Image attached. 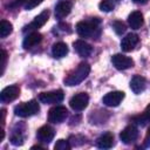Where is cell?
Returning a JSON list of instances; mask_svg holds the SVG:
<instances>
[{
    "label": "cell",
    "mask_w": 150,
    "mask_h": 150,
    "mask_svg": "<svg viewBox=\"0 0 150 150\" xmlns=\"http://www.w3.org/2000/svg\"><path fill=\"white\" fill-rule=\"evenodd\" d=\"M89 71H90V66L86 62H81L76 67V69H74L73 71H70L67 75V77L64 79V84L70 86V87L80 84L88 76Z\"/></svg>",
    "instance_id": "6da1fadb"
},
{
    "label": "cell",
    "mask_w": 150,
    "mask_h": 150,
    "mask_svg": "<svg viewBox=\"0 0 150 150\" xmlns=\"http://www.w3.org/2000/svg\"><path fill=\"white\" fill-rule=\"evenodd\" d=\"M100 21L97 19H94L93 21H80L76 23V32L79 35L83 38H93L96 35V32L98 33V25Z\"/></svg>",
    "instance_id": "7a4b0ae2"
},
{
    "label": "cell",
    "mask_w": 150,
    "mask_h": 150,
    "mask_svg": "<svg viewBox=\"0 0 150 150\" xmlns=\"http://www.w3.org/2000/svg\"><path fill=\"white\" fill-rule=\"evenodd\" d=\"M40 110V107H39V103L35 101V100H30L28 102H25V103H21L19 105H16L14 108V112L16 116H20V117H29L32 115H35L38 114Z\"/></svg>",
    "instance_id": "3957f363"
},
{
    "label": "cell",
    "mask_w": 150,
    "mask_h": 150,
    "mask_svg": "<svg viewBox=\"0 0 150 150\" xmlns=\"http://www.w3.org/2000/svg\"><path fill=\"white\" fill-rule=\"evenodd\" d=\"M64 94L62 90H53V91H46V93H41L39 95V100L40 102L45 103V104H54V103H59L63 100Z\"/></svg>",
    "instance_id": "277c9868"
},
{
    "label": "cell",
    "mask_w": 150,
    "mask_h": 150,
    "mask_svg": "<svg viewBox=\"0 0 150 150\" xmlns=\"http://www.w3.org/2000/svg\"><path fill=\"white\" fill-rule=\"evenodd\" d=\"M67 115H68V110L66 107L56 105L48 111V121L52 123H61L66 120Z\"/></svg>",
    "instance_id": "5b68a950"
},
{
    "label": "cell",
    "mask_w": 150,
    "mask_h": 150,
    "mask_svg": "<svg viewBox=\"0 0 150 150\" xmlns=\"http://www.w3.org/2000/svg\"><path fill=\"white\" fill-rule=\"evenodd\" d=\"M88 102H89V96L86 93H79V94L74 95L70 98L69 105H70V108L73 110L81 111V110H83L88 105Z\"/></svg>",
    "instance_id": "8992f818"
},
{
    "label": "cell",
    "mask_w": 150,
    "mask_h": 150,
    "mask_svg": "<svg viewBox=\"0 0 150 150\" xmlns=\"http://www.w3.org/2000/svg\"><path fill=\"white\" fill-rule=\"evenodd\" d=\"M138 137V130L135 125H128L125 127L121 134H120V138L124 144H131L134 143Z\"/></svg>",
    "instance_id": "52a82bcc"
},
{
    "label": "cell",
    "mask_w": 150,
    "mask_h": 150,
    "mask_svg": "<svg viewBox=\"0 0 150 150\" xmlns=\"http://www.w3.org/2000/svg\"><path fill=\"white\" fill-rule=\"evenodd\" d=\"M48 18H49V12H48V11H43V12H41L38 16H35V19H34L28 26L25 27L23 32H35L38 28L42 27V26L47 22Z\"/></svg>",
    "instance_id": "ba28073f"
},
{
    "label": "cell",
    "mask_w": 150,
    "mask_h": 150,
    "mask_svg": "<svg viewBox=\"0 0 150 150\" xmlns=\"http://www.w3.org/2000/svg\"><path fill=\"white\" fill-rule=\"evenodd\" d=\"M111 61H112V64L115 66V68L118 70H125L134 66V61L123 54H115L112 56Z\"/></svg>",
    "instance_id": "9c48e42d"
},
{
    "label": "cell",
    "mask_w": 150,
    "mask_h": 150,
    "mask_svg": "<svg viewBox=\"0 0 150 150\" xmlns=\"http://www.w3.org/2000/svg\"><path fill=\"white\" fill-rule=\"evenodd\" d=\"M19 94H20V89H19L18 86H9V87H6L5 89L1 90L0 100L4 103L12 102V101H14L19 96Z\"/></svg>",
    "instance_id": "30bf717a"
},
{
    "label": "cell",
    "mask_w": 150,
    "mask_h": 150,
    "mask_svg": "<svg viewBox=\"0 0 150 150\" xmlns=\"http://www.w3.org/2000/svg\"><path fill=\"white\" fill-rule=\"evenodd\" d=\"M124 98L123 91H110L103 97V103L108 107H117Z\"/></svg>",
    "instance_id": "8fae6325"
},
{
    "label": "cell",
    "mask_w": 150,
    "mask_h": 150,
    "mask_svg": "<svg viewBox=\"0 0 150 150\" xmlns=\"http://www.w3.org/2000/svg\"><path fill=\"white\" fill-rule=\"evenodd\" d=\"M138 41H139V39H138V36L136 34H134V33L127 34L121 41V48H122L123 52H127V53L131 52L137 46Z\"/></svg>",
    "instance_id": "7c38bea8"
},
{
    "label": "cell",
    "mask_w": 150,
    "mask_h": 150,
    "mask_svg": "<svg viewBox=\"0 0 150 150\" xmlns=\"http://www.w3.org/2000/svg\"><path fill=\"white\" fill-rule=\"evenodd\" d=\"M54 135H55V131L52 127L49 125H43L41 127L38 132H36V137L39 141L43 142V143H50L52 139L54 138Z\"/></svg>",
    "instance_id": "4fadbf2b"
},
{
    "label": "cell",
    "mask_w": 150,
    "mask_h": 150,
    "mask_svg": "<svg viewBox=\"0 0 150 150\" xmlns=\"http://www.w3.org/2000/svg\"><path fill=\"white\" fill-rule=\"evenodd\" d=\"M74 49H75L76 53H77L80 56H82V57L89 56V55L91 54V52H93V47H91L88 42H86V41H83V40H77V41H75V42H74Z\"/></svg>",
    "instance_id": "5bb4252c"
},
{
    "label": "cell",
    "mask_w": 150,
    "mask_h": 150,
    "mask_svg": "<svg viewBox=\"0 0 150 150\" xmlns=\"http://www.w3.org/2000/svg\"><path fill=\"white\" fill-rule=\"evenodd\" d=\"M70 11H71V2L62 0L55 7V16L57 19H63L70 13Z\"/></svg>",
    "instance_id": "9a60e30c"
},
{
    "label": "cell",
    "mask_w": 150,
    "mask_h": 150,
    "mask_svg": "<svg viewBox=\"0 0 150 150\" xmlns=\"http://www.w3.org/2000/svg\"><path fill=\"white\" fill-rule=\"evenodd\" d=\"M41 40H42V35H41L39 32H30V33L23 39L22 46H23V48L29 49V48L36 46L38 43H40Z\"/></svg>",
    "instance_id": "2e32d148"
},
{
    "label": "cell",
    "mask_w": 150,
    "mask_h": 150,
    "mask_svg": "<svg viewBox=\"0 0 150 150\" xmlns=\"http://www.w3.org/2000/svg\"><path fill=\"white\" fill-rule=\"evenodd\" d=\"M145 86H146L145 79L141 75H135L130 81V89L135 94H141L145 89Z\"/></svg>",
    "instance_id": "e0dca14e"
},
{
    "label": "cell",
    "mask_w": 150,
    "mask_h": 150,
    "mask_svg": "<svg viewBox=\"0 0 150 150\" xmlns=\"http://www.w3.org/2000/svg\"><path fill=\"white\" fill-rule=\"evenodd\" d=\"M114 144V136L110 132H107L102 136H100L96 141V145L100 149H110Z\"/></svg>",
    "instance_id": "ac0fdd59"
},
{
    "label": "cell",
    "mask_w": 150,
    "mask_h": 150,
    "mask_svg": "<svg viewBox=\"0 0 150 150\" xmlns=\"http://www.w3.org/2000/svg\"><path fill=\"white\" fill-rule=\"evenodd\" d=\"M128 22H129V26L132 28V29H138L141 28V26L143 25V15L141 12L138 11H135L132 12L129 18H128Z\"/></svg>",
    "instance_id": "d6986e66"
},
{
    "label": "cell",
    "mask_w": 150,
    "mask_h": 150,
    "mask_svg": "<svg viewBox=\"0 0 150 150\" xmlns=\"http://www.w3.org/2000/svg\"><path fill=\"white\" fill-rule=\"evenodd\" d=\"M67 53H68V47H67V45L64 42H56L52 47V54L56 59L66 56Z\"/></svg>",
    "instance_id": "ffe728a7"
},
{
    "label": "cell",
    "mask_w": 150,
    "mask_h": 150,
    "mask_svg": "<svg viewBox=\"0 0 150 150\" xmlns=\"http://www.w3.org/2000/svg\"><path fill=\"white\" fill-rule=\"evenodd\" d=\"M13 26L11 22L6 21V20H1L0 22V36L1 38H6L7 35H9L12 33Z\"/></svg>",
    "instance_id": "44dd1931"
},
{
    "label": "cell",
    "mask_w": 150,
    "mask_h": 150,
    "mask_svg": "<svg viewBox=\"0 0 150 150\" xmlns=\"http://www.w3.org/2000/svg\"><path fill=\"white\" fill-rule=\"evenodd\" d=\"M98 7H100V9H101L102 12H110V11L114 9L115 5H114V2L110 1V0H103V1L100 2Z\"/></svg>",
    "instance_id": "7402d4cb"
},
{
    "label": "cell",
    "mask_w": 150,
    "mask_h": 150,
    "mask_svg": "<svg viewBox=\"0 0 150 150\" xmlns=\"http://www.w3.org/2000/svg\"><path fill=\"white\" fill-rule=\"evenodd\" d=\"M54 149L55 150H69L70 149V144L68 141L66 139H59L55 145H54Z\"/></svg>",
    "instance_id": "603a6c76"
},
{
    "label": "cell",
    "mask_w": 150,
    "mask_h": 150,
    "mask_svg": "<svg viewBox=\"0 0 150 150\" xmlns=\"http://www.w3.org/2000/svg\"><path fill=\"white\" fill-rule=\"evenodd\" d=\"M11 143L13 145H21L23 143V136L21 135V132H14L11 136Z\"/></svg>",
    "instance_id": "cb8c5ba5"
},
{
    "label": "cell",
    "mask_w": 150,
    "mask_h": 150,
    "mask_svg": "<svg viewBox=\"0 0 150 150\" xmlns=\"http://www.w3.org/2000/svg\"><path fill=\"white\" fill-rule=\"evenodd\" d=\"M112 27H114L116 34H118V35H122L125 32V25L122 21H115L112 23Z\"/></svg>",
    "instance_id": "d4e9b609"
},
{
    "label": "cell",
    "mask_w": 150,
    "mask_h": 150,
    "mask_svg": "<svg viewBox=\"0 0 150 150\" xmlns=\"http://www.w3.org/2000/svg\"><path fill=\"white\" fill-rule=\"evenodd\" d=\"M43 0H26V4H25V8L26 9H32L34 7H36L38 5H40Z\"/></svg>",
    "instance_id": "484cf974"
},
{
    "label": "cell",
    "mask_w": 150,
    "mask_h": 150,
    "mask_svg": "<svg viewBox=\"0 0 150 150\" xmlns=\"http://www.w3.org/2000/svg\"><path fill=\"white\" fill-rule=\"evenodd\" d=\"M1 71H0V74L2 75L4 74V71H5V67H6V61H7V53H6V50H1Z\"/></svg>",
    "instance_id": "4316f807"
},
{
    "label": "cell",
    "mask_w": 150,
    "mask_h": 150,
    "mask_svg": "<svg viewBox=\"0 0 150 150\" xmlns=\"http://www.w3.org/2000/svg\"><path fill=\"white\" fill-rule=\"evenodd\" d=\"M143 146L144 148H150V127L148 128L146 135L144 137V142H143Z\"/></svg>",
    "instance_id": "83f0119b"
},
{
    "label": "cell",
    "mask_w": 150,
    "mask_h": 150,
    "mask_svg": "<svg viewBox=\"0 0 150 150\" xmlns=\"http://www.w3.org/2000/svg\"><path fill=\"white\" fill-rule=\"evenodd\" d=\"M144 116L148 118V121H150V104L146 107V109H145V111H144Z\"/></svg>",
    "instance_id": "f1b7e54d"
},
{
    "label": "cell",
    "mask_w": 150,
    "mask_h": 150,
    "mask_svg": "<svg viewBox=\"0 0 150 150\" xmlns=\"http://www.w3.org/2000/svg\"><path fill=\"white\" fill-rule=\"evenodd\" d=\"M135 4H145L148 0H132Z\"/></svg>",
    "instance_id": "f546056e"
}]
</instances>
